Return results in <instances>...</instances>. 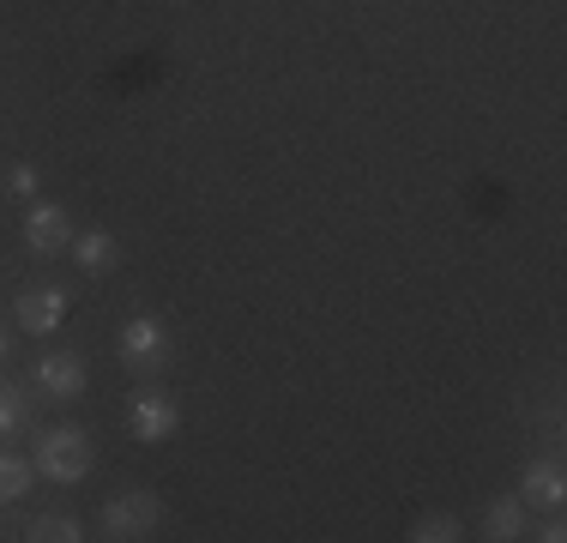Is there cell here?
Listing matches in <instances>:
<instances>
[{
  "label": "cell",
  "instance_id": "5",
  "mask_svg": "<svg viewBox=\"0 0 567 543\" xmlns=\"http://www.w3.org/2000/svg\"><path fill=\"white\" fill-rule=\"evenodd\" d=\"M24 248H31L37 260H55V254L73 248V217H66V206L31 199V212H24Z\"/></svg>",
  "mask_w": 567,
  "mask_h": 543
},
{
  "label": "cell",
  "instance_id": "15",
  "mask_svg": "<svg viewBox=\"0 0 567 543\" xmlns=\"http://www.w3.org/2000/svg\"><path fill=\"white\" fill-rule=\"evenodd\" d=\"M19 429H24V392L0 387V434H19Z\"/></svg>",
  "mask_w": 567,
  "mask_h": 543
},
{
  "label": "cell",
  "instance_id": "17",
  "mask_svg": "<svg viewBox=\"0 0 567 543\" xmlns=\"http://www.w3.org/2000/svg\"><path fill=\"white\" fill-rule=\"evenodd\" d=\"M7 350H12V338H7V326H0V362H7Z\"/></svg>",
  "mask_w": 567,
  "mask_h": 543
},
{
  "label": "cell",
  "instance_id": "10",
  "mask_svg": "<svg viewBox=\"0 0 567 543\" xmlns=\"http://www.w3.org/2000/svg\"><path fill=\"white\" fill-rule=\"evenodd\" d=\"M525 532H532V508H525L519 495L489 501V513H483V537H489V543H513V537H525Z\"/></svg>",
  "mask_w": 567,
  "mask_h": 543
},
{
  "label": "cell",
  "instance_id": "13",
  "mask_svg": "<svg viewBox=\"0 0 567 543\" xmlns=\"http://www.w3.org/2000/svg\"><path fill=\"white\" fill-rule=\"evenodd\" d=\"M0 194L31 206V199L43 194V170H37V163H7V170H0Z\"/></svg>",
  "mask_w": 567,
  "mask_h": 543
},
{
  "label": "cell",
  "instance_id": "9",
  "mask_svg": "<svg viewBox=\"0 0 567 543\" xmlns=\"http://www.w3.org/2000/svg\"><path fill=\"white\" fill-rule=\"evenodd\" d=\"M79 260V272H91V278H103V272L121 266V242L110 229H73V248H66Z\"/></svg>",
  "mask_w": 567,
  "mask_h": 543
},
{
  "label": "cell",
  "instance_id": "1",
  "mask_svg": "<svg viewBox=\"0 0 567 543\" xmlns=\"http://www.w3.org/2000/svg\"><path fill=\"white\" fill-rule=\"evenodd\" d=\"M37 478L49 483H85L91 465H97V453H91V434L73 429V423H49L37 434V453H31Z\"/></svg>",
  "mask_w": 567,
  "mask_h": 543
},
{
  "label": "cell",
  "instance_id": "6",
  "mask_svg": "<svg viewBox=\"0 0 567 543\" xmlns=\"http://www.w3.org/2000/svg\"><path fill=\"white\" fill-rule=\"evenodd\" d=\"M12 320H19V332H31V338H55L61 320H66V290L61 284H31V290H19Z\"/></svg>",
  "mask_w": 567,
  "mask_h": 543
},
{
  "label": "cell",
  "instance_id": "16",
  "mask_svg": "<svg viewBox=\"0 0 567 543\" xmlns=\"http://www.w3.org/2000/svg\"><path fill=\"white\" fill-rule=\"evenodd\" d=\"M525 537H537V543H567V520H561V508L549 513V520L537 525V532H525Z\"/></svg>",
  "mask_w": 567,
  "mask_h": 543
},
{
  "label": "cell",
  "instance_id": "8",
  "mask_svg": "<svg viewBox=\"0 0 567 543\" xmlns=\"http://www.w3.org/2000/svg\"><path fill=\"white\" fill-rule=\"evenodd\" d=\"M519 501H525L532 513L567 508V471L556 465V459H532V465L519 471Z\"/></svg>",
  "mask_w": 567,
  "mask_h": 543
},
{
  "label": "cell",
  "instance_id": "4",
  "mask_svg": "<svg viewBox=\"0 0 567 543\" xmlns=\"http://www.w3.org/2000/svg\"><path fill=\"white\" fill-rule=\"evenodd\" d=\"M31 387L49 392V399H61V404H73L79 392L91 387V362L79 357V350H49V357H37Z\"/></svg>",
  "mask_w": 567,
  "mask_h": 543
},
{
  "label": "cell",
  "instance_id": "3",
  "mask_svg": "<svg viewBox=\"0 0 567 543\" xmlns=\"http://www.w3.org/2000/svg\"><path fill=\"white\" fill-rule=\"evenodd\" d=\"M115 350H121V362H127L133 375L164 369V357H169L164 320H157V315H127V320H121V332H115Z\"/></svg>",
  "mask_w": 567,
  "mask_h": 543
},
{
  "label": "cell",
  "instance_id": "12",
  "mask_svg": "<svg viewBox=\"0 0 567 543\" xmlns=\"http://www.w3.org/2000/svg\"><path fill=\"white\" fill-rule=\"evenodd\" d=\"M79 537H85V525L73 513H37L31 532H24V543H79Z\"/></svg>",
  "mask_w": 567,
  "mask_h": 543
},
{
  "label": "cell",
  "instance_id": "11",
  "mask_svg": "<svg viewBox=\"0 0 567 543\" xmlns=\"http://www.w3.org/2000/svg\"><path fill=\"white\" fill-rule=\"evenodd\" d=\"M37 483V465L31 459H19L12 447H0V508H12V501H24Z\"/></svg>",
  "mask_w": 567,
  "mask_h": 543
},
{
  "label": "cell",
  "instance_id": "14",
  "mask_svg": "<svg viewBox=\"0 0 567 543\" xmlns=\"http://www.w3.org/2000/svg\"><path fill=\"white\" fill-rule=\"evenodd\" d=\"M458 537H465V525L453 513H416L411 520V543H458Z\"/></svg>",
  "mask_w": 567,
  "mask_h": 543
},
{
  "label": "cell",
  "instance_id": "7",
  "mask_svg": "<svg viewBox=\"0 0 567 543\" xmlns=\"http://www.w3.org/2000/svg\"><path fill=\"white\" fill-rule=\"evenodd\" d=\"M127 429H133V441L164 447L169 434L182 429V404H175L169 392H140V399L127 404Z\"/></svg>",
  "mask_w": 567,
  "mask_h": 543
},
{
  "label": "cell",
  "instance_id": "2",
  "mask_svg": "<svg viewBox=\"0 0 567 543\" xmlns=\"http://www.w3.org/2000/svg\"><path fill=\"white\" fill-rule=\"evenodd\" d=\"M157 520H164V501L152 489H121V495L103 501L97 513V537L103 543H133V537H152Z\"/></svg>",
  "mask_w": 567,
  "mask_h": 543
}]
</instances>
